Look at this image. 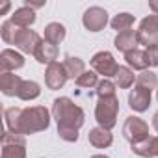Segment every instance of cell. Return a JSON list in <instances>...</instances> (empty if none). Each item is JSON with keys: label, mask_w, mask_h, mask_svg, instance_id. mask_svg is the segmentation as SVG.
Segmentation results:
<instances>
[{"label": "cell", "mask_w": 158, "mask_h": 158, "mask_svg": "<svg viewBox=\"0 0 158 158\" xmlns=\"http://www.w3.org/2000/svg\"><path fill=\"white\" fill-rule=\"evenodd\" d=\"M35 60L39 63H54L56 58H58V47L52 45V43H47V41H41V45L37 47V50L34 52Z\"/></svg>", "instance_id": "2e32d148"}, {"label": "cell", "mask_w": 158, "mask_h": 158, "mask_svg": "<svg viewBox=\"0 0 158 158\" xmlns=\"http://www.w3.org/2000/svg\"><path fill=\"white\" fill-rule=\"evenodd\" d=\"M8 10H10V2H4L2 6H0V15H4Z\"/></svg>", "instance_id": "1f68e13d"}, {"label": "cell", "mask_w": 158, "mask_h": 158, "mask_svg": "<svg viewBox=\"0 0 158 158\" xmlns=\"http://www.w3.org/2000/svg\"><path fill=\"white\" fill-rule=\"evenodd\" d=\"M39 93H41V89H39V84H37V82L23 80V84H21V88H19V93H17V97H19V99H23V101H34V99H37V97H39Z\"/></svg>", "instance_id": "44dd1931"}, {"label": "cell", "mask_w": 158, "mask_h": 158, "mask_svg": "<svg viewBox=\"0 0 158 158\" xmlns=\"http://www.w3.org/2000/svg\"><path fill=\"white\" fill-rule=\"evenodd\" d=\"M21 84H23V78L19 74H13V73H2L0 74V89L8 97L17 95Z\"/></svg>", "instance_id": "4fadbf2b"}, {"label": "cell", "mask_w": 158, "mask_h": 158, "mask_svg": "<svg viewBox=\"0 0 158 158\" xmlns=\"http://www.w3.org/2000/svg\"><path fill=\"white\" fill-rule=\"evenodd\" d=\"M6 125L11 132L19 134H35L48 128L50 115L45 106H32V108H8L6 114Z\"/></svg>", "instance_id": "6da1fadb"}, {"label": "cell", "mask_w": 158, "mask_h": 158, "mask_svg": "<svg viewBox=\"0 0 158 158\" xmlns=\"http://www.w3.org/2000/svg\"><path fill=\"white\" fill-rule=\"evenodd\" d=\"M123 136H125V139L130 141V145L138 143V141L149 138V125L143 119L130 115V117H127V121L123 125Z\"/></svg>", "instance_id": "277c9868"}, {"label": "cell", "mask_w": 158, "mask_h": 158, "mask_svg": "<svg viewBox=\"0 0 158 158\" xmlns=\"http://www.w3.org/2000/svg\"><path fill=\"white\" fill-rule=\"evenodd\" d=\"M2 158H26L24 143H4L2 145Z\"/></svg>", "instance_id": "cb8c5ba5"}, {"label": "cell", "mask_w": 158, "mask_h": 158, "mask_svg": "<svg viewBox=\"0 0 158 158\" xmlns=\"http://www.w3.org/2000/svg\"><path fill=\"white\" fill-rule=\"evenodd\" d=\"M21 30H23V28H21V26H17V24L10 19V21H4V23H2L0 34H2V39H4L6 43L15 45V39H17V35H19V32H21Z\"/></svg>", "instance_id": "7402d4cb"}, {"label": "cell", "mask_w": 158, "mask_h": 158, "mask_svg": "<svg viewBox=\"0 0 158 158\" xmlns=\"http://www.w3.org/2000/svg\"><path fill=\"white\" fill-rule=\"evenodd\" d=\"M63 67L67 71V76L69 78H78L86 73V65L80 58H74V56H65V61H63Z\"/></svg>", "instance_id": "ac0fdd59"}, {"label": "cell", "mask_w": 158, "mask_h": 158, "mask_svg": "<svg viewBox=\"0 0 158 158\" xmlns=\"http://www.w3.org/2000/svg\"><path fill=\"white\" fill-rule=\"evenodd\" d=\"M117 112H119V101L115 95L112 97H99L97 108H95V119L99 127L112 130L117 123Z\"/></svg>", "instance_id": "3957f363"}, {"label": "cell", "mask_w": 158, "mask_h": 158, "mask_svg": "<svg viewBox=\"0 0 158 158\" xmlns=\"http://www.w3.org/2000/svg\"><path fill=\"white\" fill-rule=\"evenodd\" d=\"M52 115L58 121V134L65 141L78 139V128L84 125V110L69 97H60L52 104Z\"/></svg>", "instance_id": "7a4b0ae2"}, {"label": "cell", "mask_w": 158, "mask_h": 158, "mask_svg": "<svg viewBox=\"0 0 158 158\" xmlns=\"http://www.w3.org/2000/svg\"><path fill=\"white\" fill-rule=\"evenodd\" d=\"M149 8L154 11V15H158V0H151V2H149Z\"/></svg>", "instance_id": "4dcf8cb0"}, {"label": "cell", "mask_w": 158, "mask_h": 158, "mask_svg": "<svg viewBox=\"0 0 158 158\" xmlns=\"http://www.w3.org/2000/svg\"><path fill=\"white\" fill-rule=\"evenodd\" d=\"M39 45H41L39 34H35L34 30H26V28H23V30L19 32L17 39H15V47H19V48H21L23 52H26V54H34Z\"/></svg>", "instance_id": "9c48e42d"}, {"label": "cell", "mask_w": 158, "mask_h": 158, "mask_svg": "<svg viewBox=\"0 0 158 158\" xmlns=\"http://www.w3.org/2000/svg\"><path fill=\"white\" fill-rule=\"evenodd\" d=\"M65 39V26L60 23H50L45 28V41L52 45H60Z\"/></svg>", "instance_id": "d6986e66"}, {"label": "cell", "mask_w": 158, "mask_h": 158, "mask_svg": "<svg viewBox=\"0 0 158 158\" xmlns=\"http://www.w3.org/2000/svg\"><path fill=\"white\" fill-rule=\"evenodd\" d=\"M138 41L145 45V48L158 45V15H149L139 23Z\"/></svg>", "instance_id": "5b68a950"}, {"label": "cell", "mask_w": 158, "mask_h": 158, "mask_svg": "<svg viewBox=\"0 0 158 158\" xmlns=\"http://www.w3.org/2000/svg\"><path fill=\"white\" fill-rule=\"evenodd\" d=\"M136 84L141 86V88H145V89H149V91H152L158 86V78H156V74L152 71H143L141 74H138Z\"/></svg>", "instance_id": "484cf974"}, {"label": "cell", "mask_w": 158, "mask_h": 158, "mask_svg": "<svg viewBox=\"0 0 158 158\" xmlns=\"http://www.w3.org/2000/svg\"><path fill=\"white\" fill-rule=\"evenodd\" d=\"M115 48L117 50H121V52H125V54H128V52H132V50H136V47H138V32H134V30H127V32H121V34H117V37H115Z\"/></svg>", "instance_id": "5bb4252c"}, {"label": "cell", "mask_w": 158, "mask_h": 158, "mask_svg": "<svg viewBox=\"0 0 158 158\" xmlns=\"http://www.w3.org/2000/svg\"><path fill=\"white\" fill-rule=\"evenodd\" d=\"M24 65V58L11 50V48H6L2 50V54H0V69H2V73H11L15 69H21Z\"/></svg>", "instance_id": "7c38bea8"}, {"label": "cell", "mask_w": 158, "mask_h": 158, "mask_svg": "<svg viewBox=\"0 0 158 158\" xmlns=\"http://www.w3.org/2000/svg\"><path fill=\"white\" fill-rule=\"evenodd\" d=\"M97 95L99 97H112V95H115V84L110 82L108 78L101 80L99 86H97Z\"/></svg>", "instance_id": "83f0119b"}, {"label": "cell", "mask_w": 158, "mask_h": 158, "mask_svg": "<svg viewBox=\"0 0 158 158\" xmlns=\"http://www.w3.org/2000/svg\"><path fill=\"white\" fill-rule=\"evenodd\" d=\"M67 71L63 67V63L60 61H54L47 67V73H45V82L48 86V89H60L65 86L67 82Z\"/></svg>", "instance_id": "ba28073f"}, {"label": "cell", "mask_w": 158, "mask_h": 158, "mask_svg": "<svg viewBox=\"0 0 158 158\" xmlns=\"http://www.w3.org/2000/svg\"><path fill=\"white\" fill-rule=\"evenodd\" d=\"M152 127L156 128V132H158V112L154 114V117H152Z\"/></svg>", "instance_id": "d6a6232c"}, {"label": "cell", "mask_w": 158, "mask_h": 158, "mask_svg": "<svg viewBox=\"0 0 158 158\" xmlns=\"http://www.w3.org/2000/svg\"><path fill=\"white\" fill-rule=\"evenodd\" d=\"M4 143H26V139H24V134L8 130V132H4V136H2V145H4Z\"/></svg>", "instance_id": "f1b7e54d"}, {"label": "cell", "mask_w": 158, "mask_h": 158, "mask_svg": "<svg viewBox=\"0 0 158 158\" xmlns=\"http://www.w3.org/2000/svg\"><path fill=\"white\" fill-rule=\"evenodd\" d=\"M125 60H127V63L130 65V67H134L136 71H145L147 67H149V60H147V54L143 52V50H132V52H128V54H125Z\"/></svg>", "instance_id": "ffe728a7"}, {"label": "cell", "mask_w": 158, "mask_h": 158, "mask_svg": "<svg viewBox=\"0 0 158 158\" xmlns=\"http://www.w3.org/2000/svg\"><path fill=\"white\" fill-rule=\"evenodd\" d=\"M149 104H151V91L136 84V88L128 95V106L136 112H145Z\"/></svg>", "instance_id": "30bf717a"}, {"label": "cell", "mask_w": 158, "mask_h": 158, "mask_svg": "<svg viewBox=\"0 0 158 158\" xmlns=\"http://www.w3.org/2000/svg\"><path fill=\"white\" fill-rule=\"evenodd\" d=\"M156 99H158V89H156Z\"/></svg>", "instance_id": "e575fe53"}, {"label": "cell", "mask_w": 158, "mask_h": 158, "mask_svg": "<svg viewBox=\"0 0 158 158\" xmlns=\"http://www.w3.org/2000/svg\"><path fill=\"white\" fill-rule=\"evenodd\" d=\"M130 149H132V152H136L143 158H154V156H158V138L149 136L138 143H132Z\"/></svg>", "instance_id": "8fae6325"}, {"label": "cell", "mask_w": 158, "mask_h": 158, "mask_svg": "<svg viewBox=\"0 0 158 158\" xmlns=\"http://www.w3.org/2000/svg\"><path fill=\"white\" fill-rule=\"evenodd\" d=\"M91 158H108V156H104V154H93Z\"/></svg>", "instance_id": "836d02e7"}, {"label": "cell", "mask_w": 158, "mask_h": 158, "mask_svg": "<svg viewBox=\"0 0 158 158\" xmlns=\"http://www.w3.org/2000/svg\"><path fill=\"white\" fill-rule=\"evenodd\" d=\"M88 139H89V143H91L93 147H97V149L110 147V145H112V141H114V138H112L110 130H106V128H102V127H97V128L89 130Z\"/></svg>", "instance_id": "9a60e30c"}, {"label": "cell", "mask_w": 158, "mask_h": 158, "mask_svg": "<svg viewBox=\"0 0 158 158\" xmlns=\"http://www.w3.org/2000/svg\"><path fill=\"white\" fill-rule=\"evenodd\" d=\"M132 24H134V17H132L130 13H119V15H115V17L112 19V28L117 30L119 34L130 30Z\"/></svg>", "instance_id": "d4e9b609"}, {"label": "cell", "mask_w": 158, "mask_h": 158, "mask_svg": "<svg viewBox=\"0 0 158 158\" xmlns=\"http://www.w3.org/2000/svg\"><path fill=\"white\" fill-rule=\"evenodd\" d=\"M82 23L89 32H101L108 23V13H106V10H102L99 6H93L84 13Z\"/></svg>", "instance_id": "52a82bcc"}, {"label": "cell", "mask_w": 158, "mask_h": 158, "mask_svg": "<svg viewBox=\"0 0 158 158\" xmlns=\"http://www.w3.org/2000/svg\"><path fill=\"white\" fill-rule=\"evenodd\" d=\"M145 54H147V60H149V65L156 67L158 65V45H152V47H147L145 48Z\"/></svg>", "instance_id": "f546056e"}, {"label": "cell", "mask_w": 158, "mask_h": 158, "mask_svg": "<svg viewBox=\"0 0 158 158\" xmlns=\"http://www.w3.org/2000/svg\"><path fill=\"white\" fill-rule=\"evenodd\" d=\"M11 21H13L17 26H21V28H28L30 24H34V21H35V13H34L32 8L23 6V8H19V10L13 11Z\"/></svg>", "instance_id": "e0dca14e"}, {"label": "cell", "mask_w": 158, "mask_h": 158, "mask_svg": "<svg viewBox=\"0 0 158 158\" xmlns=\"http://www.w3.org/2000/svg\"><path fill=\"white\" fill-rule=\"evenodd\" d=\"M76 86L78 88H95L99 86V78H97V73L95 71H86L82 76H78L76 78Z\"/></svg>", "instance_id": "4316f807"}, {"label": "cell", "mask_w": 158, "mask_h": 158, "mask_svg": "<svg viewBox=\"0 0 158 158\" xmlns=\"http://www.w3.org/2000/svg\"><path fill=\"white\" fill-rule=\"evenodd\" d=\"M114 78H115V86L123 88V89H127V88H130L134 84V73L128 67H121L119 65V69H117V73H115Z\"/></svg>", "instance_id": "603a6c76"}, {"label": "cell", "mask_w": 158, "mask_h": 158, "mask_svg": "<svg viewBox=\"0 0 158 158\" xmlns=\"http://www.w3.org/2000/svg\"><path fill=\"white\" fill-rule=\"evenodd\" d=\"M91 67L95 69V73L102 74L104 78L115 76V73H117V69H119V65L115 63L114 56H112L110 52H106V50L97 52V54L91 58Z\"/></svg>", "instance_id": "8992f818"}]
</instances>
